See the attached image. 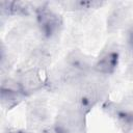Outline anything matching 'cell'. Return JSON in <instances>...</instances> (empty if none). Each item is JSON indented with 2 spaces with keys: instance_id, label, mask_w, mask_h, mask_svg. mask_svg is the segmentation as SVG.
Returning <instances> with one entry per match:
<instances>
[{
  "instance_id": "obj_2",
  "label": "cell",
  "mask_w": 133,
  "mask_h": 133,
  "mask_svg": "<svg viewBox=\"0 0 133 133\" xmlns=\"http://www.w3.org/2000/svg\"><path fill=\"white\" fill-rule=\"evenodd\" d=\"M118 55L115 52H109L105 54L96 63V70L101 74H110L117 65Z\"/></svg>"
},
{
  "instance_id": "obj_3",
  "label": "cell",
  "mask_w": 133,
  "mask_h": 133,
  "mask_svg": "<svg viewBox=\"0 0 133 133\" xmlns=\"http://www.w3.org/2000/svg\"><path fill=\"white\" fill-rule=\"evenodd\" d=\"M23 88L26 90H30V89H34L38 86L39 81L37 80V78L34 75H25L22 83Z\"/></svg>"
},
{
  "instance_id": "obj_1",
  "label": "cell",
  "mask_w": 133,
  "mask_h": 133,
  "mask_svg": "<svg viewBox=\"0 0 133 133\" xmlns=\"http://www.w3.org/2000/svg\"><path fill=\"white\" fill-rule=\"evenodd\" d=\"M37 20L47 35H52L60 26V20L57 15L47 8H39L37 10Z\"/></svg>"
},
{
  "instance_id": "obj_4",
  "label": "cell",
  "mask_w": 133,
  "mask_h": 133,
  "mask_svg": "<svg viewBox=\"0 0 133 133\" xmlns=\"http://www.w3.org/2000/svg\"><path fill=\"white\" fill-rule=\"evenodd\" d=\"M130 42L133 44V29H132L131 32H130Z\"/></svg>"
}]
</instances>
